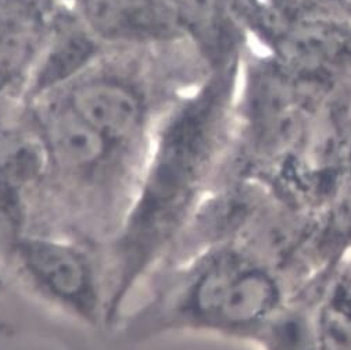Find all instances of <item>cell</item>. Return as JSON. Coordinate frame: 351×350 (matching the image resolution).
I'll use <instances>...</instances> for the list:
<instances>
[{
  "label": "cell",
  "instance_id": "30bf717a",
  "mask_svg": "<svg viewBox=\"0 0 351 350\" xmlns=\"http://www.w3.org/2000/svg\"><path fill=\"white\" fill-rule=\"evenodd\" d=\"M315 303L289 299L256 342L264 350H319Z\"/></svg>",
  "mask_w": 351,
  "mask_h": 350
},
{
  "label": "cell",
  "instance_id": "7a4b0ae2",
  "mask_svg": "<svg viewBox=\"0 0 351 350\" xmlns=\"http://www.w3.org/2000/svg\"><path fill=\"white\" fill-rule=\"evenodd\" d=\"M12 249L19 271L45 299L89 325L106 321L107 295L86 250L63 238L28 232L13 240Z\"/></svg>",
  "mask_w": 351,
  "mask_h": 350
},
{
  "label": "cell",
  "instance_id": "9c48e42d",
  "mask_svg": "<svg viewBox=\"0 0 351 350\" xmlns=\"http://www.w3.org/2000/svg\"><path fill=\"white\" fill-rule=\"evenodd\" d=\"M319 350H351V267L333 277L315 303Z\"/></svg>",
  "mask_w": 351,
  "mask_h": 350
},
{
  "label": "cell",
  "instance_id": "8992f818",
  "mask_svg": "<svg viewBox=\"0 0 351 350\" xmlns=\"http://www.w3.org/2000/svg\"><path fill=\"white\" fill-rule=\"evenodd\" d=\"M75 13L104 45H152L182 32L168 0H71Z\"/></svg>",
  "mask_w": 351,
  "mask_h": 350
},
{
  "label": "cell",
  "instance_id": "5b68a950",
  "mask_svg": "<svg viewBox=\"0 0 351 350\" xmlns=\"http://www.w3.org/2000/svg\"><path fill=\"white\" fill-rule=\"evenodd\" d=\"M62 92L82 119L121 149L134 145L145 131L143 97L125 81L114 77H81Z\"/></svg>",
  "mask_w": 351,
  "mask_h": 350
},
{
  "label": "cell",
  "instance_id": "3957f363",
  "mask_svg": "<svg viewBox=\"0 0 351 350\" xmlns=\"http://www.w3.org/2000/svg\"><path fill=\"white\" fill-rule=\"evenodd\" d=\"M31 111L53 170L62 171L69 178L80 183L101 178L124 150L82 119L63 93L34 100Z\"/></svg>",
  "mask_w": 351,
  "mask_h": 350
},
{
  "label": "cell",
  "instance_id": "ba28073f",
  "mask_svg": "<svg viewBox=\"0 0 351 350\" xmlns=\"http://www.w3.org/2000/svg\"><path fill=\"white\" fill-rule=\"evenodd\" d=\"M247 117L256 137L280 150L296 138L299 111L290 89L276 75H264L249 92Z\"/></svg>",
  "mask_w": 351,
  "mask_h": 350
},
{
  "label": "cell",
  "instance_id": "8fae6325",
  "mask_svg": "<svg viewBox=\"0 0 351 350\" xmlns=\"http://www.w3.org/2000/svg\"><path fill=\"white\" fill-rule=\"evenodd\" d=\"M182 35L210 56L218 49L225 25L226 0H168Z\"/></svg>",
  "mask_w": 351,
  "mask_h": 350
},
{
  "label": "cell",
  "instance_id": "52a82bcc",
  "mask_svg": "<svg viewBox=\"0 0 351 350\" xmlns=\"http://www.w3.org/2000/svg\"><path fill=\"white\" fill-rule=\"evenodd\" d=\"M53 10L50 0H0V97L25 84Z\"/></svg>",
  "mask_w": 351,
  "mask_h": 350
},
{
  "label": "cell",
  "instance_id": "277c9868",
  "mask_svg": "<svg viewBox=\"0 0 351 350\" xmlns=\"http://www.w3.org/2000/svg\"><path fill=\"white\" fill-rule=\"evenodd\" d=\"M103 43L90 32L74 9L54 8L49 31L25 81L32 100L62 92L92 66Z\"/></svg>",
  "mask_w": 351,
  "mask_h": 350
},
{
  "label": "cell",
  "instance_id": "6da1fadb",
  "mask_svg": "<svg viewBox=\"0 0 351 350\" xmlns=\"http://www.w3.org/2000/svg\"><path fill=\"white\" fill-rule=\"evenodd\" d=\"M164 299L160 328L257 340L285 306V283L269 261L235 244L204 249Z\"/></svg>",
  "mask_w": 351,
  "mask_h": 350
}]
</instances>
